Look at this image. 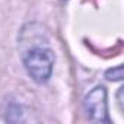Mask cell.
Returning <instances> with one entry per match:
<instances>
[{"instance_id": "1", "label": "cell", "mask_w": 124, "mask_h": 124, "mask_svg": "<svg viewBox=\"0 0 124 124\" xmlns=\"http://www.w3.org/2000/svg\"><path fill=\"white\" fill-rule=\"evenodd\" d=\"M22 61L28 76L35 83L44 85L53 75L55 55L47 45H34L32 48L22 51Z\"/></svg>"}, {"instance_id": "2", "label": "cell", "mask_w": 124, "mask_h": 124, "mask_svg": "<svg viewBox=\"0 0 124 124\" xmlns=\"http://www.w3.org/2000/svg\"><path fill=\"white\" fill-rule=\"evenodd\" d=\"M83 107L89 120L95 123H107V124L111 123L108 117V101H107L105 86L98 85L92 91H89V93L85 96Z\"/></svg>"}, {"instance_id": "3", "label": "cell", "mask_w": 124, "mask_h": 124, "mask_svg": "<svg viewBox=\"0 0 124 124\" xmlns=\"http://www.w3.org/2000/svg\"><path fill=\"white\" fill-rule=\"evenodd\" d=\"M5 117H6V120L10 121V123L22 121L23 109H22V107H21L18 102H9L8 108H6V114H5Z\"/></svg>"}, {"instance_id": "4", "label": "cell", "mask_w": 124, "mask_h": 124, "mask_svg": "<svg viewBox=\"0 0 124 124\" xmlns=\"http://www.w3.org/2000/svg\"><path fill=\"white\" fill-rule=\"evenodd\" d=\"M105 78L108 80H111V82H120V80H123V66L118 64V66H115L112 69H108L105 72Z\"/></svg>"}, {"instance_id": "5", "label": "cell", "mask_w": 124, "mask_h": 124, "mask_svg": "<svg viewBox=\"0 0 124 124\" xmlns=\"http://www.w3.org/2000/svg\"><path fill=\"white\" fill-rule=\"evenodd\" d=\"M118 104H120V108L123 109V88H120L118 91Z\"/></svg>"}]
</instances>
